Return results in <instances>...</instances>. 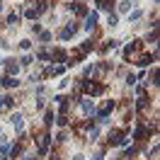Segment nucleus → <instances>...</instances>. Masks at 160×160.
I'll use <instances>...</instances> for the list:
<instances>
[{"instance_id": "f257e3e1", "label": "nucleus", "mask_w": 160, "mask_h": 160, "mask_svg": "<svg viewBox=\"0 0 160 160\" xmlns=\"http://www.w3.org/2000/svg\"><path fill=\"white\" fill-rule=\"evenodd\" d=\"M107 138H109V146H124V143L129 141L121 131H109V136H107Z\"/></svg>"}, {"instance_id": "f03ea898", "label": "nucleus", "mask_w": 160, "mask_h": 160, "mask_svg": "<svg viewBox=\"0 0 160 160\" xmlns=\"http://www.w3.org/2000/svg\"><path fill=\"white\" fill-rule=\"evenodd\" d=\"M82 88H85V92H90V95H100V92H104V85H97V82H82Z\"/></svg>"}, {"instance_id": "7ed1b4c3", "label": "nucleus", "mask_w": 160, "mask_h": 160, "mask_svg": "<svg viewBox=\"0 0 160 160\" xmlns=\"http://www.w3.org/2000/svg\"><path fill=\"white\" fill-rule=\"evenodd\" d=\"M75 32H78V24H75V22H70L68 27H66V29L61 32V39H63V41H66V39H70V37H73Z\"/></svg>"}, {"instance_id": "20e7f679", "label": "nucleus", "mask_w": 160, "mask_h": 160, "mask_svg": "<svg viewBox=\"0 0 160 160\" xmlns=\"http://www.w3.org/2000/svg\"><path fill=\"white\" fill-rule=\"evenodd\" d=\"M0 85H2V88H17V85H20V80H15L12 75H5V78L0 80Z\"/></svg>"}, {"instance_id": "39448f33", "label": "nucleus", "mask_w": 160, "mask_h": 160, "mask_svg": "<svg viewBox=\"0 0 160 160\" xmlns=\"http://www.w3.org/2000/svg\"><path fill=\"white\" fill-rule=\"evenodd\" d=\"M49 133H41L39 136V153H46V148H49Z\"/></svg>"}, {"instance_id": "423d86ee", "label": "nucleus", "mask_w": 160, "mask_h": 160, "mask_svg": "<svg viewBox=\"0 0 160 160\" xmlns=\"http://www.w3.org/2000/svg\"><path fill=\"white\" fill-rule=\"evenodd\" d=\"M12 104H15V100H12L10 95H2L0 97V109H10Z\"/></svg>"}, {"instance_id": "0eeeda50", "label": "nucleus", "mask_w": 160, "mask_h": 160, "mask_svg": "<svg viewBox=\"0 0 160 160\" xmlns=\"http://www.w3.org/2000/svg\"><path fill=\"white\" fill-rule=\"evenodd\" d=\"M5 68H8V75H17V73H20V63L8 61V63H5Z\"/></svg>"}, {"instance_id": "6e6552de", "label": "nucleus", "mask_w": 160, "mask_h": 160, "mask_svg": "<svg viewBox=\"0 0 160 160\" xmlns=\"http://www.w3.org/2000/svg\"><path fill=\"white\" fill-rule=\"evenodd\" d=\"M95 24H97V12H90V15H88V22H85V29H92Z\"/></svg>"}, {"instance_id": "1a4fd4ad", "label": "nucleus", "mask_w": 160, "mask_h": 160, "mask_svg": "<svg viewBox=\"0 0 160 160\" xmlns=\"http://www.w3.org/2000/svg\"><path fill=\"white\" fill-rule=\"evenodd\" d=\"M82 112H85V114H95V102L82 100Z\"/></svg>"}, {"instance_id": "9d476101", "label": "nucleus", "mask_w": 160, "mask_h": 160, "mask_svg": "<svg viewBox=\"0 0 160 160\" xmlns=\"http://www.w3.org/2000/svg\"><path fill=\"white\" fill-rule=\"evenodd\" d=\"M10 121H12V126H15L17 131H22V114H12Z\"/></svg>"}, {"instance_id": "9b49d317", "label": "nucleus", "mask_w": 160, "mask_h": 160, "mask_svg": "<svg viewBox=\"0 0 160 160\" xmlns=\"http://www.w3.org/2000/svg\"><path fill=\"white\" fill-rule=\"evenodd\" d=\"M133 5H136L133 0H121V5H119V12H129L131 8H133Z\"/></svg>"}, {"instance_id": "f8f14e48", "label": "nucleus", "mask_w": 160, "mask_h": 160, "mask_svg": "<svg viewBox=\"0 0 160 160\" xmlns=\"http://www.w3.org/2000/svg\"><path fill=\"white\" fill-rule=\"evenodd\" d=\"M141 17H143V12H141V10L129 12V22H136V20H141Z\"/></svg>"}, {"instance_id": "ddd939ff", "label": "nucleus", "mask_w": 160, "mask_h": 160, "mask_svg": "<svg viewBox=\"0 0 160 160\" xmlns=\"http://www.w3.org/2000/svg\"><path fill=\"white\" fill-rule=\"evenodd\" d=\"M70 10L75 12V15H85V12H88V10H85V8H82V5H75V8L70 5Z\"/></svg>"}, {"instance_id": "4468645a", "label": "nucleus", "mask_w": 160, "mask_h": 160, "mask_svg": "<svg viewBox=\"0 0 160 160\" xmlns=\"http://www.w3.org/2000/svg\"><path fill=\"white\" fill-rule=\"evenodd\" d=\"M136 63H138V66H148V63H150V56H141Z\"/></svg>"}, {"instance_id": "2eb2a0df", "label": "nucleus", "mask_w": 160, "mask_h": 160, "mask_svg": "<svg viewBox=\"0 0 160 160\" xmlns=\"http://www.w3.org/2000/svg\"><path fill=\"white\" fill-rule=\"evenodd\" d=\"M53 119H56V117H53V112H46V126H51V124H53Z\"/></svg>"}, {"instance_id": "dca6fc26", "label": "nucleus", "mask_w": 160, "mask_h": 160, "mask_svg": "<svg viewBox=\"0 0 160 160\" xmlns=\"http://www.w3.org/2000/svg\"><path fill=\"white\" fill-rule=\"evenodd\" d=\"M17 22H20V17H17V15H10V17H8V24H17Z\"/></svg>"}, {"instance_id": "f3484780", "label": "nucleus", "mask_w": 160, "mask_h": 160, "mask_svg": "<svg viewBox=\"0 0 160 160\" xmlns=\"http://www.w3.org/2000/svg\"><path fill=\"white\" fill-rule=\"evenodd\" d=\"M41 41H44V44H46V41H51V34H49V32H41Z\"/></svg>"}, {"instance_id": "a211bd4d", "label": "nucleus", "mask_w": 160, "mask_h": 160, "mask_svg": "<svg viewBox=\"0 0 160 160\" xmlns=\"http://www.w3.org/2000/svg\"><path fill=\"white\" fill-rule=\"evenodd\" d=\"M107 22H109V27H114V24H117V15H109V20H107Z\"/></svg>"}, {"instance_id": "6ab92c4d", "label": "nucleus", "mask_w": 160, "mask_h": 160, "mask_svg": "<svg viewBox=\"0 0 160 160\" xmlns=\"http://www.w3.org/2000/svg\"><path fill=\"white\" fill-rule=\"evenodd\" d=\"M95 160H104V158H102V155H95Z\"/></svg>"}, {"instance_id": "aec40b11", "label": "nucleus", "mask_w": 160, "mask_h": 160, "mask_svg": "<svg viewBox=\"0 0 160 160\" xmlns=\"http://www.w3.org/2000/svg\"><path fill=\"white\" fill-rule=\"evenodd\" d=\"M73 160H80V155H75V158H73Z\"/></svg>"}, {"instance_id": "412c9836", "label": "nucleus", "mask_w": 160, "mask_h": 160, "mask_svg": "<svg viewBox=\"0 0 160 160\" xmlns=\"http://www.w3.org/2000/svg\"><path fill=\"white\" fill-rule=\"evenodd\" d=\"M0 61H2V58H0Z\"/></svg>"}]
</instances>
